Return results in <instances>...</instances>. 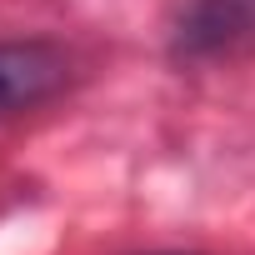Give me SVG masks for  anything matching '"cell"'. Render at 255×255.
I'll return each mask as SVG.
<instances>
[{"label":"cell","instance_id":"7a4b0ae2","mask_svg":"<svg viewBox=\"0 0 255 255\" xmlns=\"http://www.w3.org/2000/svg\"><path fill=\"white\" fill-rule=\"evenodd\" d=\"M65 85V55L50 40H0V120Z\"/></svg>","mask_w":255,"mask_h":255},{"label":"cell","instance_id":"6da1fadb","mask_svg":"<svg viewBox=\"0 0 255 255\" xmlns=\"http://www.w3.org/2000/svg\"><path fill=\"white\" fill-rule=\"evenodd\" d=\"M255 45V0H185L170 25L175 65H210Z\"/></svg>","mask_w":255,"mask_h":255}]
</instances>
